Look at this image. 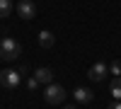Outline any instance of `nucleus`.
Masks as SVG:
<instances>
[{
  "instance_id": "obj_1",
  "label": "nucleus",
  "mask_w": 121,
  "mask_h": 109,
  "mask_svg": "<svg viewBox=\"0 0 121 109\" xmlns=\"http://www.w3.org/2000/svg\"><path fill=\"white\" fill-rule=\"evenodd\" d=\"M19 56H22V46H19L17 39H12V36L0 39V58L3 61H17Z\"/></svg>"
},
{
  "instance_id": "obj_2",
  "label": "nucleus",
  "mask_w": 121,
  "mask_h": 109,
  "mask_svg": "<svg viewBox=\"0 0 121 109\" xmlns=\"http://www.w3.org/2000/svg\"><path fill=\"white\" fill-rule=\"evenodd\" d=\"M44 100H46L48 104H63V100H65V87H63V85H56V83L46 85Z\"/></svg>"
},
{
  "instance_id": "obj_3",
  "label": "nucleus",
  "mask_w": 121,
  "mask_h": 109,
  "mask_svg": "<svg viewBox=\"0 0 121 109\" xmlns=\"http://www.w3.org/2000/svg\"><path fill=\"white\" fill-rule=\"evenodd\" d=\"M19 83H22V75L17 73V68H5V70L0 73V85L7 87V90L19 87Z\"/></svg>"
},
{
  "instance_id": "obj_4",
  "label": "nucleus",
  "mask_w": 121,
  "mask_h": 109,
  "mask_svg": "<svg viewBox=\"0 0 121 109\" xmlns=\"http://www.w3.org/2000/svg\"><path fill=\"white\" fill-rule=\"evenodd\" d=\"M17 12L22 19H34L36 17V5L32 3V0H19L17 3Z\"/></svg>"
},
{
  "instance_id": "obj_5",
  "label": "nucleus",
  "mask_w": 121,
  "mask_h": 109,
  "mask_svg": "<svg viewBox=\"0 0 121 109\" xmlns=\"http://www.w3.org/2000/svg\"><path fill=\"white\" fill-rule=\"evenodd\" d=\"M107 73H109V65H104V63H95V65L87 70V78H90L92 83H102Z\"/></svg>"
},
{
  "instance_id": "obj_6",
  "label": "nucleus",
  "mask_w": 121,
  "mask_h": 109,
  "mask_svg": "<svg viewBox=\"0 0 121 109\" xmlns=\"http://www.w3.org/2000/svg\"><path fill=\"white\" fill-rule=\"evenodd\" d=\"M73 97H75V102H80V104H90L95 100V92L90 90V87H78V90L73 92Z\"/></svg>"
},
{
  "instance_id": "obj_7",
  "label": "nucleus",
  "mask_w": 121,
  "mask_h": 109,
  "mask_svg": "<svg viewBox=\"0 0 121 109\" xmlns=\"http://www.w3.org/2000/svg\"><path fill=\"white\" fill-rule=\"evenodd\" d=\"M34 78L39 80V85H51L53 83V70H51V68H36Z\"/></svg>"
},
{
  "instance_id": "obj_8",
  "label": "nucleus",
  "mask_w": 121,
  "mask_h": 109,
  "mask_svg": "<svg viewBox=\"0 0 121 109\" xmlns=\"http://www.w3.org/2000/svg\"><path fill=\"white\" fill-rule=\"evenodd\" d=\"M53 41H56V39H53L51 32H46V29H41V32H39V46H41V48H51Z\"/></svg>"
},
{
  "instance_id": "obj_9",
  "label": "nucleus",
  "mask_w": 121,
  "mask_h": 109,
  "mask_svg": "<svg viewBox=\"0 0 121 109\" xmlns=\"http://www.w3.org/2000/svg\"><path fill=\"white\" fill-rule=\"evenodd\" d=\"M109 92H112L114 100H119V102H121V75L112 80V85H109Z\"/></svg>"
},
{
  "instance_id": "obj_10",
  "label": "nucleus",
  "mask_w": 121,
  "mask_h": 109,
  "mask_svg": "<svg viewBox=\"0 0 121 109\" xmlns=\"http://www.w3.org/2000/svg\"><path fill=\"white\" fill-rule=\"evenodd\" d=\"M12 12V0H0V17H10Z\"/></svg>"
},
{
  "instance_id": "obj_11",
  "label": "nucleus",
  "mask_w": 121,
  "mask_h": 109,
  "mask_svg": "<svg viewBox=\"0 0 121 109\" xmlns=\"http://www.w3.org/2000/svg\"><path fill=\"white\" fill-rule=\"evenodd\" d=\"M109 73H112L114 78H119V75H121V58H116V61L109 63Z\"/></svg>"
},
{
  "instance_id": "obj_12",
  "label": "nucleus",
  "mask_w": 121,
  "mask_h": 109,
  "mask_svg": "<svg viewBox=\"0 0 121 109\" xmlns=\"http://www.w3.org/2000/svg\"><path fill=\"white\" fill-rule=\"evenodd\" d=\"M36 87H39V80H36V78H34V75H32V78H27V90H29V92H34Z\"/></svg>"
},
{
  "instance_id": "obj_13",
  "label": "nucleus",
  "mask_w": 121,
  "mask_h": 109,
  "mask_svg": "<svg viewBox=\"0 0 121 109\" xmlns=\"http://www.w3.org/2000/svg\"><path fill=\"white\" fill-rule=\"evenodd\" d=\"M17 73H19V75H29V65H27V63H22V65L17 68Z\"/></svg>"
},
{
  "instance_id": "obj_14",
  "label": "nucleus",
  "mask_w": 121,
  "mask_h": 109,
  "mask_svg": "<svg viewBox=\"0 0 121 109\" xmlns=\"http://www.w3.org/2000/svg\"><path fill=\"white\" fill-rule=\"evenodd\" d=\"M107 109H121V102H119V100H114V102H112V104H109Z\"/></svg>"
},
{
  "instance_id": "obj_15",
  "label": "nucleus",
  "mask_w": 121,
  "mask_h": 109,
  "mask_svg": "<svg viewBox=\"0 0 121 109\" xmlns=\"http://www.w3.org/2000/svg\"><path fill=\"white\" fill-rule=\"evenodd\" d=\"M63 109H78V107H73V104H65V107H63Z\"/></svg>"
}]
</instances>
